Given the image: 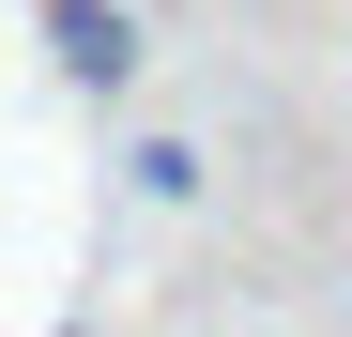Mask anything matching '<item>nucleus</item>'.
<instances>
[{
	"label": "nucleus",
	"instance_id": "nucleus-1",
	"mask_svg": "<svg viewBox=\"0 0 352 337\" xmlns=\"http://www.w3.org/2000/svg\"><path fill=\"white\" fill-rule=\"evenodd\" d=\"M62 62H77V77H123V62H138V31H123V16H92V0H62Z\"/></svg>",
	"mask_w": 352,
	"mask_h": 337
}]
</instances>
